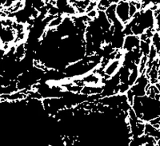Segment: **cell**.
<instances>
[{"instance_id":"cell-1","label":"cell","mask_w":160,"mask_h":146,"mask_svg":"<svg viewBox=\"0 0 160 146\" xmlns=\"http://www.w3.org/2000/svg\"><path fill=\"white\" fill-rule=\"evenodd\" d=\"M133 19L137 24L142 27L144 30L155 29V11L150 7L138 11Z\"/></svg>"},{"instance_id":"cell-2","label":"cell","mask_w":160,"mask_h":146,"mask_svg":"<svg viewBox=\"0 0 160 146\" xmlns=\"http://www.w3.org/2000/svg\"><path fill=\"white\" fill-rule=\"evenodd\" d=\"M151 85V84L148 75L146 73H143L140 74L139 78H138L136 82L131 85V90L136 97H143L147 95V90Z\"/></svg>"},{"instance_id":"cell-3","label":"cell","mask_w":160,"mask_h":146,"mask_svg":"<svg viewBox=\"0 0 160 146\" xmlns=\"http://www.w3.org/2000/svg\"><path fill=\"white\" fill-rule=\"evenodd\" d=\"M116 15L118 19L124 24H128L131 20L130 16V1L121 0L116 4Z\"/></svg>"},{"instance_id":"cell-4","label":"cell","mask_w":160,"mask_h":146,"mask_svg":"<svg viewBox=\"0 0 160 146\" xmlns=\"http://www.w3.org/2000/svg\"><path fill=\"white\" fill-rule=\"evenodd\" d=\"M17 32L12 27H2L1 31V41L2 44H11L15 42Z\"/></svg>"},{"instance_id":"cell-5","label":"cell","mask_w":160,"mask_h":146,"mask_svg":"<svg viewBox=\"0 0 160 146\" xmlns=\"http://www.w3.org/2000/svg\"><path fill=\"white\" fill-rule=\"evenodd\" d=\"M140 41H141L140 36L135 35V34L127 35V36L125 37V40H124L122 51H132L134 49L139 48Z\"/></svg>"},{"instance_id":"cell-6","label":"cell","mask_w":160,"mask_h":146,"mask_svg":"<svg viewBox=\"0 0 160 146\" xmlns=\"http://www.w3.org/2000/svg\"><path fill=\"white\" fill-rule=\"evenodd\" d=\"M125 37L126 35L123 33V30L115 29L111 44L116 50H122Z\"/></svg>"},{"instance_id":"cell-7","label":"cell","mask_w":160,"mask_h":146,"mask_svg":"<svg viewBox=\"0 0 160 146\" xmlns=\"http://www.w3.org/2000/svg\"><path fill=\"white\" fill-rule=\"evenodd\" d=\"M95 20L98 23L100 27L103 30V31H108L112 27V23L108 18V15L106 14L105 11H100L98 10V16L95 18Z\"/></svg>"},{"instance_id":"cell-8","label":"cell","mask_w":160,"mask_h":146,"mask_svg":"<svg viewBox=\"0 0 160 146\" xmlns=\"http://www.w3.org/2000/svg\"><path fill=\"white\" fill-rule=\"evenodd\" d=\"M131 107L135 110V114L138 119L142 120V116H143V105H142V101L141 97H136L135 96V99L133 101Z\"/></svg>"},{"instance_id":"cell-9","label":"cell","mask_w":160,"mask_h":146,"mask_svg":"<svg viewBox=\"0 0 160 146\" xmlns=\"http://www.w3.org/2000/svg\"><path fill=\"white\" fill-rule=\"evenodd\" d=\"M131 70L128 66L122 65L118 71V74L119 75V79L121 83H128L129 81L130 75H131Z\"/></svg>"},{"instance_id":"cell-10","label":"cell","mask_w":160,"mask_h":146,"mask_svg":"<svg viewBox=\"0 0 160 146\" xmlns=\"http://www.w3.org/2000/svg\"><path fill=\"white\" fill-rule=\"evenodd\" d=\"M152 45V41H151V38H148L145 40H141L140 41V51L142 53L144 56H148L150 51H151V47Z\"/></svg>"},{"instance_id":"cell-11","label":"cell","mask_w":160,"mask_h":146,"mask_svg":"<svg viewBox=\"0 0 160 146\" xmlns=\"http://www.w3.org/2000/svg\"><path fill=\"white\" fill-rule=\"evenodd\" d=\"M63 15H59L54 17V18L51 19V22H50V23L48 24V29H56V28H58V27L62 24V21H63Z\"/></svg>"},{"instance_id":"cell-12","label":"cell","mask_w":160,"mask_h":146,"mask_svg":"<svg viewBox=\"0 0 160 146\" xmlns=\"http://www.w3.org/2000/svg\"><path fill=\"white\" fill-rule=\"evenodd\" d=\"M139 76H140V73H139V70H138V66H136L135 68L133 69V70H131V75H130L129 81H128V84H129L131 86L134 85V84L137 81L138 78H139Z\"/></svg>"},{"instance_id":"cell-13","label":"cell","mask_w":160,"mask_h":146,"mask_svg":"<svg viewBox=\"0 0 160 146\" xmlns=\"http://www.w3.org/2000/svg\"><path fill=\"white\" fill-rule=\"evenodd\" d=\"M109 0H99L97 4V9L100 11H106L111 6Z\"/></svg>"},{"instance_id":"cell-14","label":"cell","mask_w":160,"mask_h":146,"mask_svg":"<svg viewBox=\"0 0 160 146\" xmlns=\"http://www.w3.org/2000/svg\"><path fill=\"white\" fill-rule=\"evenodd\" d=\"M131 88L128 83H120L118 85V94H126Z\"/></svg>"},{"instance_id":"cell-15","label":"cell","mask_w":160,"mask_h":146,"mask_svg":"<svg viewBox=\"0 0 160 146\" xmlns=\"http://www.w3.org/2000/svg\"><path fill=\"white\" fill-rule=\"evenodd\" d=\"M126 95H127V97H128V101H129L130 104H131V105H132L133 101H134V99H135V95L134 94V93H133L132 90H131V88H130V90H128V92L126 93Z\"/></svg>"},{"instance_id":"cell-16","label":"cell","mask_w":160,"mask_h":146,"mask_svg":"<svg viewBox=\"0 0 160 146\" xmlns=\"http://www.w3.org/2000/svg\"><path fill=\"white\" fill-rule=\"evenodd\" d=\"M86 14H87V15H88L91 19H95V18L98 16V9L92 10V11L86 13Z\"/></svg>"},{"instance_id":"cell-17","label":"cell","mask_w":160,"mask_h":146,"mask_svg":"<svg viewBox=\"0 0 160 146\" xmlns=\"http://www.w3.org/2000/svg\"><path fill=\"white\" fill-rule=\"evenodd\" d=\"M109 1L111 4H117L118 2H119L121 0H109Z\"/></svg>"},{"instance_id":"cell-18","label":"cell","mask_w":160,"mask_h":146,"mask_svg":"<svg viewBox=\"0 0 160 146\" xmlns=\"http://www.w3.org/2000/svg\"><path fill=\"white\" fill-rule=\"evenodd\" d=\"M157 145H159L160 146V138L157 139Z\"/></svg>"},{"instance_id":"cell-19","label":"cell","mask_w":160,"mask_h":146,"mask_svg":"<svg viewBox=\"0 0 160 146\" xmlns=\"http://www.w3.org/2000/svg\"><path fill=\"white\" fill-rule=\"evenodd\" d=\"M92 1H95V2H98L99 0H92Z\"/></svg>"},{"instance_id":"cell-20","label":"cell","mask_w":160,"mask_h":146,"mask_svg":"<svg viewBox=\"0 0 160 146\" xmlns=\"http://www.w3.org/2000/svg\"><path fill=\"white\" fill-rule=\"evenodd\" d=\"M15 1H18V0H15Z\"/></svg>"},{"instance_id":"cell-21","label":"cell","mask_w":160,"mask_h":146,"mask_svg":"<svg viewBox=\"0 0 160 146\" xmlns=\"http://www.w3.org/2000/svg\"><path fill=\"white\" fill-rule=\"evenodd\" d=\"M159 101H160V97H159Z\"/></svg>"}]
</instances>
